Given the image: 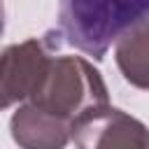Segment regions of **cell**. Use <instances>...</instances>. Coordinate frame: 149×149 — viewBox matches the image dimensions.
Returning <instances> with one entry per match:
<instances>
[{
    "label": "cell",
    "mask_w": 149,
    "mask_h": 149,
    "mask_svg": "<svg viewBox=\"0 0 149 149\" xmlns=\"http://www.w3.org/2000/svg\"><path fill=\"white\" fill-rule=\"evenodd\" d=\"M144 19H149V0H61L58 9L65 42L95 61Z\"/></svg>",
    "instance_id": "6da1fadb"
},
{
    "label": "cell",
    "mask_w": 149,
    "mask_h": 149,
    "mask_svg": "<svg viewBox=\"0 0 149 149\" xmlns=\"http://www.w3.org/2000/svg\"><path fill=\"white\" fill-rule=\"evenodd\" d=\"M28 105L70 126L88 109L107 105V88L100 72L79 56L51 58L44 79Z\"/></svg>",
    "instance_id": "7a4b0ae2"
},
{
    "label": "cell",
    "mask_w": 149,
    "mask_h": 149,
    "mask_svg": "<svg viewBox=\"0 0 149 149\" xmlns=\"http://www.w3.org/2000/svg\"><path fill=\"white\" fill-rule=\"evenodd\" d=\"M77 149H149V130L142 121L109 105L88 109L72 126Z\"/></svg>",
    "instance_id": "3957f363"
},
{
    "label": "cell",
    "mask_w": 149,
    "mask_h": 149,
    "mask_svg": "<svg viewBox=\"0 0 149 149\" xmlns=\"http://www.w3.org/2000/svg\"><path fill=\"white\" fill-rule=\"evenodd\" d=\"M49 63L51 56L37 40L7 47L2 56V107H9L19 100H30L44 79Z\"/></svg>",
    "instance_id": "277c9868"
},
{
    "label": "cell",
    "mask_w": 149,
    "mask_h": 149,
    "mask_svg": "<svg viewBox=\"0 0 149 149\" xmlns=\"http://www.w3.org/2000/svg\"><path fill=\"white\" fill-rule=\"evenodd\" d=\"M12 135L21 149H63L72 137V126L33 105H23L12 116Z\"/></svg>",
    "instance_id": "5b68a950"
},
{
    "label": "cell",
    "mask_w": 149,
    "mask_h": 149,
    "mask_svg": "<svg viewBox=\"0 0 149 149\" xmlns=\"http://www.w3.org/2000/svg\"><path fill=\"white\" fill-rule=\"evenodd\" d=\"M116 65L126 81L149 91V19L116 42Z\"/></svg>",
    "instance_id": "8992f818"
}]
</instances>
